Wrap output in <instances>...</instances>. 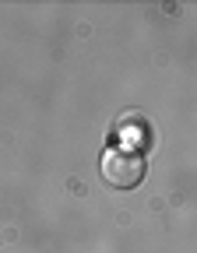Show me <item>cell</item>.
<instances>
[{"instance_id":"6da1fadb","label":"cell","mask_w":197,"mask_h":253,"mask_svg":"<svg viewBox=\"0 0 197 253\" xmlns=\"http://www.w3.org/2000/svg\"><path fill=\"white\" fill-rule=\"evenodd\" d=\"M102 176L116 190H130L145 179V155L138 148H106L102 155Z\"/></svg>"}]
</instances>
